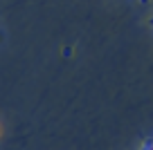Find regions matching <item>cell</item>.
I'll use <instances>...</instances> for the list:
<instances>
[{"mask_svg":"<svg viewBox=\"0 0 153 150\" xmlns=\"http://www.w3.org/2000/svg\"><path fill=\"white\" fill-rule=\"evenodd\" d=\"M146 150H153V143H151V146H149V148H146Z\"/></svg>","mask_w":153,"mask_h":150,"instance_id":"cell-1","label":"cell"}]
</instances>
